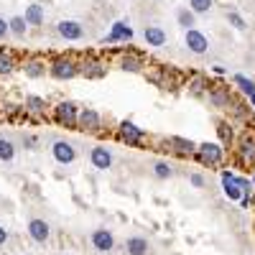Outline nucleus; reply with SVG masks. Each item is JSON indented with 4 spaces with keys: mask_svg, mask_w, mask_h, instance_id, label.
<instances>
[{
    "mask_svg": "<svg viewBox=\"0 0 255 255\" xmlns=\"http://www.w3.org/2000/svg\"><path fill=\"white\" fill-rule=\"evenodd\" d=\"M115 41H133V28L128 23H123V20H118L113 26V31L105 36V44H115Z\"/></svg>",
    "mask_w": 255,
    "mask_h": 255,
    "instance_id": "nucleus-14",
    "label": "nucleus"
},
{
    "mask_svg": "<svg viewBox=\"0 0 255 255\" xmlns=\"http://www.w3.org/2000/svg\"><path fill=\"white\" fill-rule=\"evenodd\" d=\"M90 161H92V166L97 168V171H108V168L113 166V153L105 145H95L92 153H90Z\"/></svg>",
    "mask_w": 255,
    "mask_h": 255,
    "instance_id": "nucleus-6",
    "label": "nucleus"
},
{
    "mask_svg": "<svg viewBox=\"0 0 255 255\" xmlns=\"http://www.w3.org/2000/svg\"><path fill=\"white\" fill-rule=\"evenodd\" d=\"M186 46H189L191 54H204V51L209 49V41H207V36H204L202 31L189 28V31H186Z\"/></svg>",
    "mask_w": 255,
    "mask_h": 255,
    "instance_id": "nucleus-7",
    "label": "nucleus"
},
{
    "mask_svg": "<svg viewBox=\"0 0 255 255\" xmlns=\"http://www.w3.org/2000/svg\"><path fill=\"white\" fill-rule=\"evenodd\" d=\"M23 69H26V77L28 79H38V77L46 74V64L41 61V59H28Z\"/></svg>",
    "mask_w": 255,
    "mask_h": 255,
    "instance_id": "nucleus-20",
    "label": "nucleus"
},
{
    "mask_svg": "<svg viewBox=\"0 0 255 255\" xmlns=\"http://www.w3.org/2000/svg\"><path fill=\"white\" fill-rule=\"evenodd\" d=\"M28 235H31L33 243H46L49 235H51V227H49L46 220H38V217H36V220L28 222Z\"/></svg>",
    "mask_w": 255,
    "mask_h": 255,
    "instance_id": "nucleus-10",
    "label": "nucleus"
},
{
    "mask_svg": "<svg viewBox=\"0 0 255 255\" xmlns=\"http://www.w3.org/2000/svg\"><path fill=\"white\" fill-rule=\"evenodd\" d=\"M235 84H238V87H240L248 97L255 92V82H253V79H248V77H243V74H238V77H235Z\"/></svg>",
    "mask_w": 255,
    "mask_h": 255,
    "instance_id": "nucleus-27",
    "label": "nucleus"
},
{
    "mask_svg": "<svg viewBox=\"0 0 255 255\" xmlns=\"http://www.w3.org/2000/svg\"><path fill=\"white\" fill-rule=\"evenodd\" d=\"M118 135H120V140L128 143V145H140V143L145 140V130H143V128H138L135 123H130V120H123V123H120Z\"/></svg>",
    "mask_w": 255,
    "mask_h": 255,
    "instance_id": "nucleus-4",
    "label": "nucleus"
},
{
    "mask_svg": "<svg viewBox=\"0 0 255 255\" xmlns=\"http://www.w3.org/2000/svg\"><path fill=\"white\" fill-rule=\"evenodd\" d=\"M209 102L215 105V108H227L232 102V95H230L227 87H215V90H209Z\"/></svg>",
    "mask_w": 255,
    "mask_h": 255,
    "instance_id": "nucleus-17",
    "label": "nucleus"
},
{
    "mask_svg": "<svg viewBox=\"0 0 255 255\" xmlns=\"http://www.w3.org/2000/svg\"><path fill=\"white\" fill-rule=\"evenodd\" d=\"M51 153H54V158L59 161V163H72L74 158H77V151H74V145L69 143V140H56L54 143V148H51Z\"/></svg>",
    "mask_w": 255,
    "mask_h": 255,
    "instance_id": "nucleus-8",
    "label": "nucleus"
},
{
    "mask_svg": "<svg viewBox=\"0 0 255 255\" xmlns=\"http://www.w3.org/2000/svg\"><path fill=\"white\" fill-rule=\"evenodd\" d=\"M153 174L158 176V179H168L174 174V168H171V163H166V161H158L156 166H153Z\"/></svg>",
    "mask_w": 255,
    "mask_h": 255,
    "instance_id": "nucleus-28",
    "label": "nucleus"
},
{
    "mask_svg": "<svg viewBox=\"0 0 255 255\" xmlns=\"http://www.w3.org/2000/svg\"><path fill=\"white\" fill-rule=\"evenodd\" d=\"M23 18H26V23H28V26H41V23H44V5H38V3L28 5Z\"/></svg>",
    "mask_w": 255,
    "mask_h": 255,
    "instance_id": "nucleus-19",
    "label": "nucleus"
},
{
    "mask_svg": "<svg viewBox=\"0 0 255 255\" xmlns=\"http://www.w3.org/2000/svg\"><path fill=\"white\" fill-rule=\"evenodd\" d=\"M120 69L123 72H140L143 69V59L138 56V54H125L123 59H120Z\"/></svg>",
    "mask_w": 255,
    "mask_h": 255,
    "instance_id": "nucleus-18",
    "label": "nucleus"
},
{
    "mask_svg": "<svg viewBox=\"0 0 255 255\" xmlns=\"http://www.w3.org/2000/svg\"><path fill=\"white\" fill-rule=\"evenodd\" d=\"M77 118H79V108L74 102L64 100L54 108V120L61 125V128H77Z\"/></svg>",
    "mask_w": 255,
    "mask_h": 255,
    "instance_id": "nucleus-1",
    "label": "nucleus"
},
{
    "mask_svg": "<svg viewBox=\"0 0 255 255\" xmlns=\"http://www.w3.org/2000/svg\"><path fill=\"white\" fill-rule=\"evenodd\" d=\"M250 108H255V92L250 95Z\"/></svg>",
    "mask_w": 255,
    "mask_h": 255,
    "instance_id": "nucleus-37",
    "label": "nucleus"
},
{
    "mask_svg": "<svg viewBox=\"0 0 255 255\" xmlns=\"http://www.w3.org/2000/svg\"><path fill=\"white\" fill-rule=\"evenodd\" d=\"M143 36H145V44L148 46H163L166 44V31L161 26H148Z\"/></svg>",
    "mask_w": 255,
    "mask_h": 255,
    "instance_id": "nucleus-16",
    "label": "nucleus"
},
{
    "mask_svg": "<svg viewBox=\"0 0 255 255\" xmlns=\"http://www.w3.org/2000/svg\"><path fill=\"white\" fill-rule=\"evenodd\" d=\"M189 87H191V95H204V87H207V79H202V77H197V79H191L189 82Z\"/></svg>",
    "mask_w": 255,
    "mask_h": 255,
    "instance_id": "nucleus-30",
    "label": "nucleus"
},
{
    "mask_svg": "<svg viewBox=\"0 0 255 255\" xmlns=\"http://www.w3.org/2000/svg\"><path fill=\"white\" fill-rule=\"evenodd\" d=\"M15 158V145L8 138H0V161H13Z\"/></svg>",
    "mask_w": 255,
    "mask_h": 255,
    "instance_id": "nucleus-23",
    "label": "nucleus"
},
{
    "mask_svg": "<svg viewBox=\"0 0 255 255\" xmlns=\"http://www.w3.org/2000/svg\"><path fill=\"white\" fill-rule=\"evenodd\" d=\"M8 31H10V28H8V23H5V20H3V18H0V38H3V36H5Z\"/></svg>",
    "mask_w": 255,
    "mask_h": 255,
    "instance_id": "nucleus-35",
    "label": "nucleus"
},
{
    "mask_svg": "<svg viewBox=\"0 0 255 255\" xmlns=\"http://www.w3.org/2000/svg\"><path fill=\"white\" fill-rule=\"evenodd\" d=\"M92 245L97 253H110L115 248V238L110 230H95L92 232Z\"/></svg>",
    "mask_w": 255,
    "mask_h": 255,
    "instance_id": "nucleus-11",
    "label": "nucleus"
},
{
    "mask_svg": "<svg viewBox=\"0 0 255 255\" xmlns=\"http://www.w3.org/2000/svg\"><path fill=\"white\" fill-rule=\"evenodd\" d=\"M253 184H255V176H253Z\"/></svg>",
    "mask_w": 255,
    "mask_h": 255,
    "instance_id": "nucleus-38",
    "label": "nucleus"
},
{
    "mask_svg": "<svg viewBox=\"0 0 255 255\" xmlns=\"http://www.w3.org/2000/svg\"><path fill=\"white\" fill-rule=\"evenodd\" d=\"M238 158L245 163V166H250V163H255V138L248 133L243 140H240V145H238Z\"/></svg>",
    "mask_w": 255,
    "mask_h": 255,
    "instance_id": "nucleus-13",
    "label": "nucleus"
},
{
    "mask_svg": "<svg viewBox=\"0 0 255 255\" xmlns=\"http://www.w3.org/2000/svg\"><path fill=\"white\" fill-rule=\"evenodd\" d=\"M5 240H8V230L0 227V245H5Z\"/></svg>",
    "mask_w": 255,
    "mask_h": 255,
    "instance_id": "nucleus-36",
    "label": "nucleus"
},
{
    "mask_svg": "<svg viewBox=\"0 0 255 255\" xmlns=\"http://www.w3.org/2000/svg\"><path fill=\"white\" fill-rule=\"evenodd\" d=\"M168 145H171L179 156H191V153H197V145L191 143V140H186V138H179V135L168 138Z\"/></svg>",
    "mask_w": 255,
    "mask_h": 255,
    "instance_id": "nucleus-15",
    "label": "nucleus"
},
{
    "mask_svg": "<svg viewBox=\"0 0 255 255\" xmlns=\"http://www.w3.org/2000/svg\"><path fill=\"white\" fill-rule=\"evenodd\" d=\"M197 158L204 163V166H220L222 158H225V148L220 143H202L197 145Z\"/></svg>",
    "mask_w": 255,
    "mask_h": 255,
    "instance_id": "nucleus-3",
    "label": "nucleus"
},
{
    "mask_svg": "<svg viewBox=\"0 0 255 255\" xmlns=\"http://www.w3.org/2000/svg\"><path fill=\"white\" fill-rule=\"evenodd\" d=\"M189 5L194 13H207L212 8V0H189Z\"/></svg>",
    "mask_w": 255,
    "mask_h": 255,
    "instance_id": "nucleus-31",
    "label": "nucleus"
},
{
    "mask_svg": "<svg viewBox=\"0 0 255 255\" xmlns=\"http://www.w3.org/2000/svg\"><path fill=\"white\" fill-rule=\"evenodd\" d=\"M227 18H230V23L235 26V28H240V31L245 28V20H243V15H240V13H235V10H230V13H227Z\"/></svg>",
    "mask_w": 255,
    "mask_h": 255,
    "instance_id": "nucleus-32",
    "label": "nucleus"
},
{
    "mask_svg": "<svg viewBox=\"0 0 255 255\" xmlns=\"http://www.w3.org/2000/svg\"><path fill=\"white\" fill-rule=\"evenodd\" d=\"M77 130H100V113L92 110V108H84L79 110V118H77Z\"/></svg>",
    "mask_w": 255,
    "mask_h": 255,
    "instance_id": "nucleus-5",
    "label": "nucleus"
},
{
    "mask_svg": "<svg viewBox=\"0 0 255 255\" xmlns=\"http://www.w3.org/2000/svg\"><path fill=\"white\" fill-rule=\"evenodd\" d=\"M84 77L100 79V77H105V67H102L100 61H92V64H87V67H84Z\"/></svg>",
    "mask_w": 255,
    "mask_h": 255,
    "instance_id": "nucleus-25",
    "label": "nucleus"
},
{
    "mask_svg": "<svg viewBox=\"0 0 255 255\" xmlns=\"http://www.w3.org/2000/svg\"><path fill=\"white\" fill-rule=\"evenodd\" d=\"M191 184H194V186H204V176L202 174H191Z\"/></svg>",
    "mask_w": 255,
    "mask_h": 255,
    "instance_id": "nucleus-34",
    "label": "nucleus"
},
{
    "mask_svg": "<svg viewBox=\"0 0 255 255\" xmlns=\"http://www.w3.org/2000/svg\"><path fill=\"white\" fill-rule=\"evenodd\" d=\"M125 250H128V255H145L148 253V240L145 238H128Z\"/></svg>",
    "mask_w": 255,
    "mask_h": 255,
    "instance_id": "nucleus-21",
    "label": "nucleus"
},
{
    "mask_svg": "<svg viewBox=\"0 0 255 255\" xmlns=\"http://www.w3.org/2000/svg\"><path fill=\"white\" fill-rule=\"evenodd\" d=\"M51 77L54 79H61V82H67V79H74L79 74V64L74 59H67V56H61L56 61H51V67H49Z\"/></svg>",
    "mask_w": 255,
    "mask_h": 255,
    "instance_id": "nucleus-2",
    "label": "nucleus"
},
{
    "mask_svg": "<svg viewBox=\"0 0 255 255\" xmlns=\"http://www.w3.org/2000/svg\"><path fill=\"white\" fill-rule=\"evenodd\" d=\"M227 123H220V128H217V130H220V135H222V140L225 143H232V130H227Z\"/></svg>",
    "mask_w": 255,
    "mask_h": 255,
    "instance_id": "nucleus-33",
    "label": "nucleus"
},
{
    "mask_svg": "<svg viewBox=\"0 0 255 255\" xmlns=\"http://www.w3.org/2000/svg\"><path fill=\"white\" fill-rule=\"evenodd\" d=\"M26 26H28V23H26V18H23V15H15V18L8 20V28H10L15 36H23V33H26Z\"/></svg>",
    "mask_w": 255,
    "mask_h": 255,
    "instance_id": "nucleus-24",
    "label": "nucleus"
},
{
    "mask_svg": "<svg viewBox=\"0 0 255 255\" xmlns=\"http://www.w3.org/2000/svg\"><path fill=\"white\" fill-rule=\"evenodd\" d=\"M222 189H225V197H227V199H232V202L243 199V189H240V181H238L235 174L222 171Z\"/></svg>",
    "mask_w": 255,
    "mask_h": 255,
    "instance_id": "nucleus-9",
    "label": "nucleus"
},
{
    "mask_svg": "<svg viewBox=\"0 0 255 255\" xmlns=\"http://www.w3.org/2000/svg\"><path fill=\"white\" fill-rule=\"evenodd\" d=\"M13 69H15L13 56H10V54H5V51H0V74H10Z\"/></svg>",
    "mask_w": 255,
    "mask_h": 255,
    "instance_id": "nucleus-26",
    "label": "nucleus"
},
{
    "mask_svg": "<svg viewBox=\"0 0 255 255\" xmlns=\"http://www.w3.org/2000/svg\"><path fill=\"white\" fill-rule=\"evenodd\" d=\"M23 108H26V113L41 115V113L46 110V100H44V97H36V95H28V97H26V105H23Z\"/></svg>",
    "mask_w": 255,
    "mask_h": 255,
    "instance_id": "nucleus-22",
    "label": "nucleus"
},
{
    "mask_svg": "<svg viewBox=\"0 0 255 255\" xmlns=\"http://www.w3.org/2000/svg\"><path fill=\"white\" fill-rule=\"evenodd\" d=\"M56 31H59L61 38H67V41H79L84 36V28L77 23V20H59Z\"/></svg>",
    "mask_w": 255,
    "mask_h": 255,
    "instance_id": "nucleus-12",
    "label": "nucleus"
},
{
    "mask_svg": "<svg viewBox=\"0 0 255 255\" xmlns=\"http://www.w3.org/2000/svg\"><path fill=\"white\" fill-rule=\"evenodd\" d=\"M176 18H179V26H184L186 31L194 26V10H186V8H184V10H179Z\"/></svg>",
    "mask_w": 255,
    "mask_h": 255,
    "instance_id": "nucleus-29",
    "label": "nucleus"
}]
</instances>
